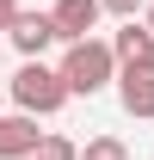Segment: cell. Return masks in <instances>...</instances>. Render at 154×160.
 Masks as SVG:
<instances>
[{
  "label": "cell",
  "mask_w": 154,
  "mask_h": 160,
  "mask_svg": "<svg viewBox=\"0 0 154 160\" xmlns=\"http://www.w3.org/2000/svg\"><path fill=\"white\" fill-rule=\"evenodd\" d=\"M56 74H62V86H68V99H93V92H105L117 80V56H111L105 37H74Z\"/></svg>",
  "instance_id": "6da1fadb"
},
{
  "label": "cell",
  "mask_w": 154,
  "mask_h": 160,
  "mask_svg": "<svg viewBox=\"0 0 154 160\" xmlns=\"http://www.w3.org/2000/svg\"><path fill=\"white\" fill-rule=\"evenodd\" d=\"M13 105L31 111V117H56L68 105V86H62L56 68H43V56H25V68L13 74Z\"/></svg>",
  "instance_id": "7a4b0ae2"
},
{
  "label": "cell",
  "mask_w": 154,
  "mask_h": 160,
  "mask_svg": "<svg viewBox=\"0 0 154 160\" xmlns=\"http://www.w3.org/2000/svg\"><path fill=\"white\" fill-rule=\"evenodd\" d=\"M117 99L130 117H154V62H130L117 68Z\"/></svg>",
  "instance_id": "3957f363"
},
{
  "label": "cell",
  "mask_w": 154,
  "mask_h": 160,
  "mask_svg": "<svg viewBox=\"0 0 154 160\" xmlns=\"http://www.w3.org/2000/svg\"><path fill=\"white\" fill-rule=\"evenodd\" d=\"M6 37H13V49H19V56H43L49 43H62V37H56V19H49V12H25V6L13 12Z\"/></svg>",
  "instance_id": "277c9868"
},
{
  "label": "cell",
  "mask_w": 154,
  "mask_h": 160,
  "mask_svg": "<svg viewBox=\"0 0 154 160\" xmlns=\"http://www.w3.org/2000/svg\"><path fill=\"white\" fill-rule=\"evenodd\" d=\"M49 19H56V37L62 43H74V37H93V31H99L105 6H99V0H56Z\"/></svg>",
  "instance_id": "5b68a950"
},
{
  "label": "cell",
  "mask_w": 154,
  "mask_h": 160,
  "mask_svg": "<svg viewBox=\"0 0 154 160\" xmlns=\"http://www.w3.org/2000/svg\"><path fill=\"white\" fill-rule=\"evenodd\" d=\"M37 117L31 111H13V117H0V160H31V148H37Z\"/></svg>",
  "instance_id": "8992f818"
},
{
  "label": "cell",
  "mask_w": 154,
  "mask_h": 160,
  "mask_svg": "<svg viewBox=\"0 0 154 160\" xmlns=\"http://www.w3.org/2000/svg\"><path fill=\"white\" fill-rule=\"evenodd\" d=\"M111 56H117V68H130V62H154V31L142 19H123V31L111 37Z\"/></svg>",
  "instance_id": "52a82bcc"
},
{
  "label": "cell",
  "mask_w": 154,
  "mask_h": 160,
  "mask_svg": "<svg viewBox=\"0 0 154 160\" xmlns=\"http://www.w3.org/2000/svg\"><path fill=\"white\" fill-rule=\"evenodd\" d=\"M80 160H130V142L123 136H93L86 148H80Z\"/></svg>",
  "instance_id": "ba28073f"
},
{
  "label": "cell",
  "mask_w": 154,
  "mask_h": 160,
  "mask_svg": "<svg viewBox=\"0 0 154 160\" xmlns=\"http://www.w3.org/2000/svg\"><path fill=\"white\" fill-rule=\"evenodd\" d=\"M31 160H80V148H74L68 136H49V129H43L37 148H31Z\"/></svg>",
  "instance_id": "9c48e42d"
},
{
  "label": "cell",
  "mask_w": 154,
  "mask_h": 160,
  "mask_svg": "<svg viewBox=\"0 0 154 160\" xmlns=\"http://www.w3.org/2000/svg\"><path fill=\"white\" fill-rule=\"evenodd\" d=\"M99 6H105V12H117V19H136L148 0H99Z\"/></svg>",
  "instance_id": "30bf717a"
},
{
  "label": "cell",
  "mask_w": 154,
  "mask_h": 160,
  "mask_svg": "<svg viewBox=\"0 0 154 160\" xmlns=\"http://www.w3.org/2000/svg\"><path fill=\"white\" fill-rule=\"evenodd\" d=\"M13 12H19V0H0V31L13 25Z\"/></svg>",
  "instance_id": "8fae6325"
},
{
  "label": "cell",
  "mask_w": 154,
  "mask_h": 160,
  "mask_svg": "<svg viewBox=\"0 0 154 160\" xmlns=\"http://www.w3.org/2000/svg\"><path fill=\"white\" fill-rule=\"evenodd\" d=\"M142 25H148V31H154V0H148V6H142Z\"/></svg>",
  "instance_id": "7c38bea8"
}]
</instances>
